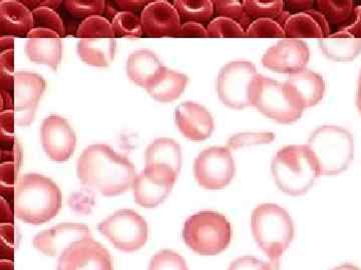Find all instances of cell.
Masks as SVG:
<instances>
[{
  "instance_id": "ee69618b",
  "label": "cell",
  "mask_w": 361,
  "mask_h": 270,
  "mask_svg": "<svg viewBox=\"0 0 361 270\" xmlns=\"http://www.w3.org/2000/svg\"><path fill=\"white\" fill-rule=\"evenodd\" d=\"M151 1H145V0H116L114 2L116 7L121 9V11H130L134 13L137 9H144Z\"/></svg>"
},
{
  "instance_id": "7c38bea8",
  "label": "cell",
  "mask_w": 361,
  "mask_h": 270,
  "mask_svg": "<svg viewBox=\"0 0 361 270\" xmlns=\"http://www.w3.org/2000/svg\"><path fill=\"white\" fill-rule=\"evenodd\" d=\"M45 89L47 82L42 75L28 71L16 72L13 98L16 125L28 127L32 124Z\"/></svg>"
},
{
  "instance_id": "30bf717a",
  "label": "cell",
  "mask_w": 361,
  "mask_h": 270,
  "mask_svg": "<svg viewBox=\"0 0 361 270\" xmlns=\"http://www.w3.org/2000/svg\"><path fill=\"white\" fill-rule=\"evenodd\" d=\"M235 172V161L228 148L213 146L207 148L195 160V179L199 186L208 191H219L229 186Z\"/></svg>"
},
{
  "instance_id": "8fae6325",
  "label": "cell",
  "mask_w": 361,
  "mask_h": 270,
  "mask_svg": "<svg viewBox=\"0 0 361 270\" xmlns=\"http://www.w3.org/2000/svg\"><path fill=\"white\" fill-rule=\"evenodd\" d=\"M178 174L171 168L161 165H146L133 184L135 201L145 208H155L172 191Z\"/></svg>"
},
{
  "instance_id": "9a60e30c",
  "label": "cell",
  "mask_w": 361,
  "mask_h": 270,
  "mask_svg": "<svg viewBox=\"0 0 361 270\" xmlns=\"http://www.w3.org/2000/svg\"><path fill=\"white\" fill-rule=\"evenodd\" d=\"M310 58V49L305 42L284 39L265 52L262 65L274 72L292 75L305 70Z\"/></svg>"
},
{
  "instance_id": "d4e9b609",
  "label": "cell",
  "mask_w": 361,
  "mask_h": 270,
  "mask_svg": "<svg viewBox=\"0 0 361 270\" xmlns=\"http://www.w3.org/2000/svg\"><path fill=\"white\" fill-rule=\"evenodd\" d=\"M146 165H161L179 175L182 167L180 144L172 139L161 137L152 142L146 150Z\"/></svg>"
},
{
  "instance_id": "f1b7e54d",
  "label": "cell",
  "mask_w": 361,
  "mask_h": 270,
  "mask_svg": "<svg viewBox=\"0 0 361 270\" xmlns=\"http://www.w3.org/2000/svg\"><path fill=\"white\" fill-rule=\"evenodd\" d=\"M316 6L329 25H339V27L350 18L355 8V4L350 0H318Z\"/></svg>"
},
{
  "instance_id": "7dc6e473",
  "label": "cell",
  "mask_w": 361,
  "mask_h": 270,
  "mask_svg": "<svg viewBox=\"0 0 361 270\" xmlns=\"http://www.w3.org/2000/svg\"><path fill=\"white\" fill-rule=\"evenodd\" d=\"M28 39L35 37H52V39H61V35L49 30H42V28H32L26 35Z\"/></svg>"
},
{
  "instance_id": "cb8c5ba5",
  "label": "cell",
  "mask_w": 361,
  "mask_h": 270,
  "mask_svg": "<svg viewBox=\"0 0 361 270\" xmlns=\"http://www.w3.org/2000/svg\"><path fill=\"white\" fill-rule=\"evenodd\" d=\"M116 49V39H84L78 42L77 51L87 65L106 68L115 58Z\"/></svg>"
},
{
  "instance_id": "7402d4cb",
  "label": "cell",
  "mask_w": 361,
  "mask_h": 270,
  "mask_svg": "<svg viewBox=\"0 0 361 270\" xmlns=\"http://www.w3.org/2000/svg\"><path fill=\"white\" fill-rule=\"evenodd\" d=\"M189 78L186 75L169 70L164 66L147 86V91L159 103H172L182 96Z\"/></svg>"
},
{
  "instance_id": "836d02e7",
  "label": "cell",
  "mask_w": 361,
  "mask_h": 270,
  "mask_svg": "<svg viewBox=\"0 0 361 270\" xmlns=\"http://www.w3.org/2000/svg\"><path fill=\"white\" fill-rule=\"evenodd\" d=\"M210 37H247L246 30L238 21L231 18H215L207 25Z\"/></svg>"
},
{
  "instance_id": "5b68a950",
  "label": "cell",
  "mask_w": 361,
  "mask_h": 270,
  "mask_svg": "<svg viewBox=\"0 0 361 270\" xmlns=\"http://www.w3.org/2000/svg\"><path fill=\"white\" fill-rule=\"evenodd\" d=\"M317 163L320 175H337L348 169L355 156V141L348 129L323 125L306 144Z\"/></svg>"
},
{
  "instance_id": "4316f807",
  "label": "cell",
  "mask_w": 361,
  "mask_h": 270,
  "mask_svg": "<svg viewBox=\"0 0 361 270\" xmlns=\"http://www.w3.org/2000/svg\"><path fill=\"white\" fill-rule=\"evenodd\" d=\"M319 47L327 58L341 63L355 60L361 52V39L341 37L331 33L326 39L319 40Z\"/></svg>"
},
{
  "instance_id": "484cf974",
  "label": "cell",
  "mask_w": 361,
  "mask_h": 270,
  "mask_svg": "<svg viewBox=\"0 0 361 270\" xmlns=\"http://www.w3.org/2000/svg\"><path fill=\"white\" fill-rule=\"evenodd\" d=\"M25 52L32 63L49 65L56 70L63 58V44L61 39L35 37L26 42Z\"/></svg>"
},
{
  "instance_id": "83f0119b",
  "label": "cell",
  "mask_w": 361,
  "mask_h": 270,
  "mask_svg": "<svg viewBox=\"0 0 361 270\" xmlns=\"http://www.w3.org/2000/svg\"><path fill=\"white\" fill-rule=\"evenodd\" d=\"M173 4L185 22L193 21L203 25H209L215 15L214 1L211 0H176Z\"/></svg>"
},
{
  "instance_id": "ba28073f",
  "label": "cell",
  "mask_w": 361,
  "mask_h": 270,
  "mask_svg": "<svg viewBox=\"0 0 361 270\" xmlns=\"http://www.w3.org/2000/svg\"><path fill=\"white\" fill-rule=\"evenodd\" d=\"M99 231L123 252H135L146 245L149 226L144 217L132 210L114 213L99 225Z\"/></svg>"
},
{
  "instance_id": "5bb4252c",
  "label": "cell",
  "mask_w": 361,
  "mask_h": 270,
  "mask_svg": "<svg viewBox=\"0 0 361 270\" xmlns=\"http://www.w3.org/2000/svg\"><path fill=\"white\" fill-rule=\"evenodd\" d=\"M42 148L52 161L63 162L70 160L77 146V135L66 118L49 115L40 129Z\"/></svg>"
},
{
  "instance_id": "d6986e66",
  "label": "cell",
  "mask_w": 361,
  "mask_h": 270,
  "mask_svg": "<svg viewBox=\"0 0 361 270\" xmlns=\"http://www.w3.org/2000/svg\"><path fill=\"white\" fill-rule=\"evenodd\" d=\"M176 123L180 134L194 141H205L214 131L213 116L201 104L187 101L176 110Z\"/></svg>"
},
{
  "instance_id": "f907efd6",
  "label": "cell",
  "mask_w": 361,
  "mask_h": 270,
  "mask_svg": "<svg viewBox=\"0 0 361 270\" xmlns=\"http://www.w3.org/2000/svg\"><path fill=\"white\" fill-rule=\"evenodd\" d=\"M287 4H288V6H289L290 8L296 11V13L310 11L311 6H313L312 1H301V0H298V1H288Z\"/></svg>"
},
{
  "instance_id": "f6af8a7d",
  "label": "cell",
  "mask_w": 361,
  "mask_h": 270,
  "mask_svg": "<svg viewBox=\"0 0 361 270\" xmlns=\"http://www.w3.org/2000/svg\"><path fill=\"white\" fill-rule=\"evenodd\" d=\"M23 2L32 11L37 8H45V7L56 11V9L59 8V6L63 4V1H59V0H58V1H56V0H32V1L25 0V1Z\"/></svg>"
},
{
  "instance_id": "816d5d0a",
  "label": "cell",
  "mask_w": 361,
  "mask_h": 270,
  "mask_svg": "<svg viewBox=\"0 0 361 270\" xmlns=\"http://www.w3.org/2000/svg\"><path fill=\"white\" fill-rule=\"evenodd\" d=\"M13 210L9 207V205H7L6 200L2 198L1 200V219L2 222H13Z\"/></svg>"
},
{
  "instance_id": "681fc988",
  "label": "cell",
  "mask_w": 361,
  "mask_h": 270,
  "mask_svg": "<svg viewBox=\"0 0 361 270\" xmlns=\"http://www.w3.org/2000/svg\"><path fill=\"white\" fill-rule=\"evenodd\" d=\"M14 110V98L11 92L1 89V110Z\"/></svg>"
},
{
  "instance_id": "e0dca14e",
  "label": "cell",
  "mask_w": 361,
  "mask_h": 270,
  "mask_svg": "<svg viewBox=\"0 0 361 270\" xmlns=\"http://www.w3.org/2000/svg\"><path fill=\"white\" fill-rule=\"evenodd\" d=\"M142 32L148 37H177L182 18L172 2L151 1L141 13Z\"/></svg>"
},
{
  "instance_id": "f35d334b",
  "label": "cell",
  "mask_w": 361,
  "mask_h": 270,
  "mask_svg": "<svg viewBox=\"0 0 361 270\" xmlns=\"http://www.w3.org/2000/svg\"><path fill=\"white\" fill-rule=\"evenodd\" d=\"M275 139L272 132H260V134H238L230 137L228 141V148L238 149L245 146H260L270 143Z\"/></svg>"
},
{
  "instance_id": "b9f144b4",
  "label": "cell",
  "mask_w": 361,
  "mask_h": 270,
  "mask_svg": "<svg viewBox=\"0 0 361 270\" xmlns=\"http://www.w3.org/2000/svg\"><path fill=\"white\" fill-rule=\"evenodd\" d=\"M177 37H209V35L207 27L201 23L187 21L180 25Z\"/></svg>"
},
{
  "instance_id": "d590c367",
  "label": "cell",
  "mask_w": 361,
  "mask_h": 270,
  "mask_svg": "<svg viewBox=\"0 0 361 270\" xmlns=\"http://www.w3.org/2000/svg\"><path fill=\"white\" fill-rule=\"evenodd\" d=\"M246 35L247 37H286L283 25L279 20L271 18H259L252 21L246 28Z\"/></svg>"
},
{
  "instance_id": "ffe728a7",
  "label": "cell",
  "mask_w": 361,
  "mask_h": 270,
  "mask_svg": "<svg viewBox=\"0 0 361 270\" xmlns=\"http://www.w3.org/2000/svg\"><path fill=\"white\" fill-rule=\"evenodd\" d=\"M284 84L304 110L319 103L325 94V82L322 75L308 70L290 75Z\"/></svg>"
},
{
  "instance_id": "9f6ffc18",
  "label": "cell",
  "mask_w": 361,
  "mask_h": 270,
  "mask_svg": "<svg viewBox=\"0 0 361 270\" xmlns=\"http://www.w3.org/2000/svg\"><path fill=\"white\" fill-rule=\"evenodd\" d=\"M276 270H279V269H276Z\"/></svg>"
},
{
  "instance_id": "4dcf8cb0",
  "label": "cell",
  "mask_w": 361,
  "mask_h": 270,
  "mask_svg": "<svg viewBox=\"0 0 361 270\" xmlns=\"http://www.w3.org/2000/svg\"><path fill=\"white\" fill-rule=\"evenodd\" d=\"M116 37H128L139 39L144 32L141 16L130 11H118L111 21Z\"/></svg>"
},
{
  "instance_id": "8d00e7d4",
  "label": "cell",
  "mask_w": 361,
  "mask_h": 270,
  "mask_svg": "<svg viewBox=\"0 0 361 270\" xmlns=\"http://www.w3.org/2000/svg\"><path fill=\"white\" fill-rule=\"evenodd\" d=\"M33 28L49 30L58 33L61 37L66 34V27L61 16L51 8H37L32 11Z\"/></svg>"
},
{
  "instance_id": "2e32d148",
  "label": "cell",
  "mask_w": 361,
  "mask_h": 270,
  "mask_svg": "<svg viewBox=\"0 0 361 270\" xmlns=\"http://www.w3.org/2000/svg\"><path fill=\"white\" fill-rule=\"evenodd\" d=\"M87 238H92L87 225L66 222L39 232L33 239V246L47 257H56L63 255L73 243Z\"/></svg>"
},
{
  "instance_id": "52a82bcc",
  "label": "cell",
  "mask_w": 361,
  "mask_h": 270,
  "mask_svg": "<svg viewBox=\"0 0 361 270\" xmlns=\"http://www.w3.org/2000/svg\"><path fill=\"white\" fill-rule=\"evenodd\" d=\"M250 103L267 117L284 124L297 122L304 111L294 101L286 85L261 75L252 82Z\"/></svg>"
},
{
  "instance_id": "c3c4849f",
  "label": "cell",
  "mask_w": 361,
  "mask_h": 270,
  "mask_svg": "<svg viewBox=\"0 0 361 270\" xmlns=\"http://www.w3.org/2000/svg\"><path fill=\"white\" fill-rule=\"evenodd\" d=\"M14 78L16 73H9L6 71L0 70V80H1V89L11 92L14 89Z\"/></svg>"
},
{
  "instance_id": "8992f818",
  "label": "cell",
  "mask_w": 361,
  "mask_h": 270,
  "mask_svg": "<svg viewBox=\"0 0 361 270\" xmlns=\"http://www.w3.org/2000/svg\"><path fill=\"white\" fill-rule=\"evenodd\" d=\"M231 238V224L219 212L196 213L187 219L183 229L185 243L200 255H219L227 250Z\"/></svg>"
},
{
  "instance_id": "1f68e13d",
  "label": "cell",
  "mask_w": 361,
  "mask_h": 270,
  "mask_svg": "<svg viewBox=\"0 0 361 270\" xmlns=\"http://www.w3.org/2000/svg\"><path fill=\"white\" fill-rule=\"evenodd\" d=\"M77 35L84 39H116L111 22L104 16L85 18L78 26Z\"/></svg>"
},
{
  "instance_id": "ac0fdd59",
  "label": "cell",
  "mask_w": 361,
  "mask_h": 270,
  "mask_svg": "<svg viewBox=\"0 0 361 270\" xmlns=\"http://www.w3.org/2000/svg\"><path fill=\"white\" fill-rule=\"evenodd\" d=\"M280 22L283 25L286 39H323L331 34V26L324 15L316 9L286 14Z\"/></svg>"
},
{
  "instance_id": "11a10c76",
  "label": "cell",
  "mask_w": 361,
  "mask_h": 270,
  "mask_svg": "<svg viewBox=\"0 0 361 270\" xmlns=\"http://www.w3.org/2000/svg\"><path fill=\"white\" fill-rule=\"evenodd\" d=\"M331 270H361L360 267L356 266V265L345 264L339 265V266L334 267V269Z\"/></svg>"
},
{
  "instance_id": "277c9868",
  "label": "cell",
  "mask_w": 361,
  "mask_h": 270,
  "mask_svg": "<svg viewBox=\"0 0 361 270\" xmlns=\"http://www.w3.org/2000/svg\"><path fill=\"white\" fill-rule=\"evenodd\" d=\"M251 229L254 240L270 262H279L293 241L295 232L289 213L274 203H264L253 210Z\"/></svg>"
},
{
  "instance_id": "60d3db41",
  "label": "cell",
  "mask_w": 361,
  "mask_h": 270,
  "mask_svg": "<svg viewBox=\"0 0 361 270\" xmlns=\"http://www.w3.org/2000/svg\"><path fill=\"white\" fill-rule=\"evenodd\" d=\"M334 33L341 37L361 39V6H355L350 18Z\"/></svg>"
},
{
  "instance_id": "f546056e",
  "label": "cell",
  "mask_w": 361,
  "mask_h": 270,
  "mask_svg": "<svg viewBox=\"0 0 361 270\" xmlns=\"http://www.w3.org/2000/svg\"><path fill=\"white\" fill-rule=\"evenodd\" d=\"M247 15L251 20L271 18L281 20L285 13V2L280 0H244Z\"/></svg>"
},
{
  "instance_id": "7bdbcfd3",
  "label": "cell",
  "mask_w": 361,
  "mask_h": 270,
  "mask_svg": "<svg viewBox=\"0 0 361 270\" xmlns=\"http://www.w3.org/2000/svg\"><path fill=\"white\" fill-rule=\"evenodd\" d=\"M18 165L14 162H4L1 165V189L13 191L14 177L18 172Z\"/></svg>"
},
{
  "instance_id": "db71d44e",
  "label": "cell",
  "mask_w": 361,
  "mask_h": 270,
  "mask_svg": "<svg viewBox=\"0 0 361 270\" xmlns=\"http://www.w3.org/2000/svg\"><path fill=\"white\" fill-rule=\"evenodd\" d=\"M356 104H357L358 110L361 113V71L360 78H358L357 96H356Z\"/></svg>"
},
{
  "instance_id": "7a4b0ae2",
  "label": "cell",
  "mask_w": 361,
  "mask_h": 270,
  "mask_svg": "<svg viewBox=\"0 0 361 270\" xmlns=\"http://www.w3.org/2000/svg\"><path fill=\"white\" fill-rule=\"evenodd\" d=\"M61 205V189L44 175H23L14 188V214L26 224L39 225L49 222L59 214Z\"/></svg>"
},
{
  "instance_id": "ab89813d",
  "label": "cell",
  "mask_w": 361,
  "mask_h": 270,
  "mask_svg": "<svg viewBox=\"0 0 361 270\" xmlns=\"http://www.w3.org/2000/svg\"><path fill=\"white\" fill-rule=\"evenodd\" d=\"M279 269V262H264L253 257L237 258L230 264L228 270H276Z\"/></svg>"
},
{
  "instance_id": "603a6c76",
  "label": "cell",
  "mask_w": 361,
  "mask_h": 270,
  "mask_svg": "<svg viewBox=\"0 0 361 270\" xmlns=\"http://www.w3.org/2000/svg\"><path fill=\"white\" fill-rule=\"evenodd\" d=\"M163 68L164 65L155 52L149 49H140L133 52L126 65L128 77L134 84L144 89H147L149 82Z\"/></svg>"
},
{
  "instance_id": "f5cc1de1",
  "label": "cell",
  "mask_w": 361,
  "mask_h": 270,
  "mask_svg": "<svg viewBox=\"0 0 361 270\" xmlns=\"http://www.w3.org/2000/svg\"><path fill=\"white\" fill-rule=\"evenodd\" d=\"M11 49H14L13 37H8V35L0 37V52L11 51Z\"/></svg>"
},
{
  "instance_id": "6da1fadb",
  "label": "cell",
  "mask_w": 361,
  "mask_h": 270,
  "mask_svg": "<svg viewBox=\"0 0 361 270\" xmlns=\"http://www.w3.org/2000/svg\"><path fill=\"white\" fill-rule=\"evenodd\" d=\"M78 179L103 195L116 196L134 184V165L106 144H92L85 149L77 165Z\"/></svg>"
},
{
  "instance_id": "9c48e42d",
  "label": "cell",
  "mask_w": 361,
  "mask_h": 270,
  "mask_svg": "<svg viewBox=\"0 0 361 270\" xmlns=\"http://www.w3.org/2000/svg\"><path fill=\"white\" fill-rule=\"evenodd\" d=\"M257 75L255 65L250 61H232L223 66L217 78L220 101L233 110L251 106V84Z\"/></svg>"
},
{
  "instance_id": "44dd1931",
  "label": "cell",
  "mask_w": 361,
  "mask_h": 270,
  "mask_svg": "<svg viewBox=\"0 0 361 270\" xmlns=\"http://www.w3.org/2000/svg\"><path fill=\"white\" fill-rule=\"evenodd\" d=\"M33 28L32 11L18 0L0 1V34L27 35Z\"/></svg>"
},
{
  "instance_id": "74e56055",
  "label": "cell",
  "mask_w": 361,
  "mask_h": 270,
  "mask_svg": "<svg viewBox=\"0 0 361 270\" xmlns=\"http://www.w3.org/2000/svg\"><path fill=\"white\" fill-rule=\"evenodd\" d=\"M148 270H189L179 253L170 250L159 251L149 262Z\"/></svg>"
},
{
  "instance_id": "d6a6232c",
  "label": "cell",
  "mask_w": 361,
  "mask_h": 270,
  "mask_svg": "<svg viewBox=\"0 0 361 270\" xmlns=\"http://www.w3.org/2000/svg\"><path fill=\"white\" fill-rule=\"evenodd\" d=\"M214 9L217 18H231L238 21L245 30L253 21L247 15L244 2L239 0H216L214 1Z\"/></svg>"
},
{
  "instance_id": "3957f363",
  "label": "cell",
  "mask_w": 361,
  "mask_h": 270,
  "mask_svg": "<svg viewBox=\"0 0 361 270\" xmlns=\"http://www.w3.org/2000/svg\"><path fill=\"white\" fill-rule=\"evenodd\" d=\"M271 172L280 191L291 196L307 193L320 176L317 163L306 146L280 149L271 163Z\"/></svg>"
},
{
  "instance_id": "bcb514c9",
  "label": "cell",
  "mask_w": 361,
  "mask_h": 270,
  "mask_svg": "<svg viewBox=\"0 0 361 270\" xmlns=\"http://www.w3.org/2000/svg\"><path fill=\"white\" fill-rule=\"evenodd\" d=\"M0 70L9 73H16L14 71V51L0 52Z\"/></svg>"
},
{
  "instance_id": "4fadbf2b",
  "label": "cell",
  "mask_w": 361,
  "mask_h": 270,
  "mask_svg": "<svg viewBox=\"0 0 361 270\" xmlns=\"http://www.w3.org/2000/svg\"><path fill=\"white\" fill-rule=\"evenodd\" d=\"M58 270H114L110 252L92 238L73 243L59 257Z\"/></svg>"
},
{
  "instance_id": "e575fe53",
  "label": "cell",
  "mask_w": 361,
  "mask_h": 270,
  "mask_svg": "<svg viewBox=\"0 0 361 270\" xmlns=\"http://www.w3.org/2000/svg\"><path fill=\"white\" fill-rule=\"evenodd\" d=\"M108 2L104 0H94V1H85V0H68L65 1L66 11L71 15L77 18H89L92 16H103L108 13Z\"/></svg>"
}]
</instances>
